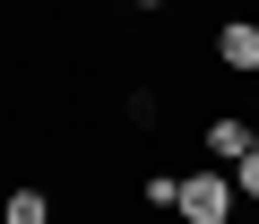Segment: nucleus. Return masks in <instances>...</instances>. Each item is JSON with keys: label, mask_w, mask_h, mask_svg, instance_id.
Listing matches in <instances>:
<instances>
[{"label": "nucleus", "mask_w": 259, "mask_h": 224, "mask_svg": "<svg viewBox=\"0 0 259 224\" xmlns=\"http://www.w3.org/2000/svg\"><path fill=\"white\" fill-rule=\"evenodd\" d=\"M233 190H242V181H225V173H182V207H173V215H182V224H225V215H233Z\"/></svg>", "instance_id": "1"}, {"label": "nucleus", "mask_w": 259, "mask_h": 224, "mask_svg": "<svg viewBox=\"0 0 259 224\" xmlns=\"http://www.w3.org/2000/svg\"><path fill=\"white\" fill-rule=\"evenodd\" d=\"M207 155L216 164H242V155H259V130L242 121V112H225V121H207Z\"/></svg>", "instance_id": "2"}, {"label": "nucleus", "mask_w": 259, "mask_h": 224, "mask_svg": "<svg viewBox=\"0 0 259 224\" xmlns=\"http://www.w3.org/2000/svg\"><path fill=\"white\" fill-rule=\"evenodd\" d=\"M216 61H225V69H259V26H250V18H225V26H216Z\"/></svg>", "instance_id": "3"}, {"label": "nucleus", "mask_w": 259, "mask_h": 224, "mask_svg": "<svg viewBox=\"0 0 259 224\" xmlns=\"http://www.w3.org/2000/svg\"><path fill=\"white\" fill-rule=\"evenodd\" d=\"M0 224H52V198H44V190H9Z\"/></svg>", "instance_id": "4"}, {"label": "nucleus", "mask_w": 259, "mask_h": 224, "mask_svg": "<svg viewBox=\"0 0 259 224\" xmlns=\"http://www.w3.org/2000/svg\"><path fill=\"white\" fill-rule=\"evenodd\" d=\"M147 190V207H182V173H156V181H139Z\"/></svg>", "instance_id": "5"}, {"label": "nucleus", "mask_w": 259, "mask_h": 224, "mask_svg": "<svg viewBox=\"0 0 259 224\" xmlns=\"http://www.w3.org/2000/svg\"><path fill=\"white\" fill-rule=\"evenodd\" d=\"M233 181H242V190L259 198V155H242V164H233Z\"/></svg>", "instance_id": "6"}, {"label": "nucleus", "mask_w": 259, "mask_h": 224, "mask_svg": "<svg viewBox=\"0 0 259 224\" xmlns=\"http://www.w3.org/2000/svg\"><path fill=\"white\" fill-rule=\"evenodd\" d=\"M147 9H164V0H147Z\"/></svg>", "instance_id": "7"}]
</instances>
